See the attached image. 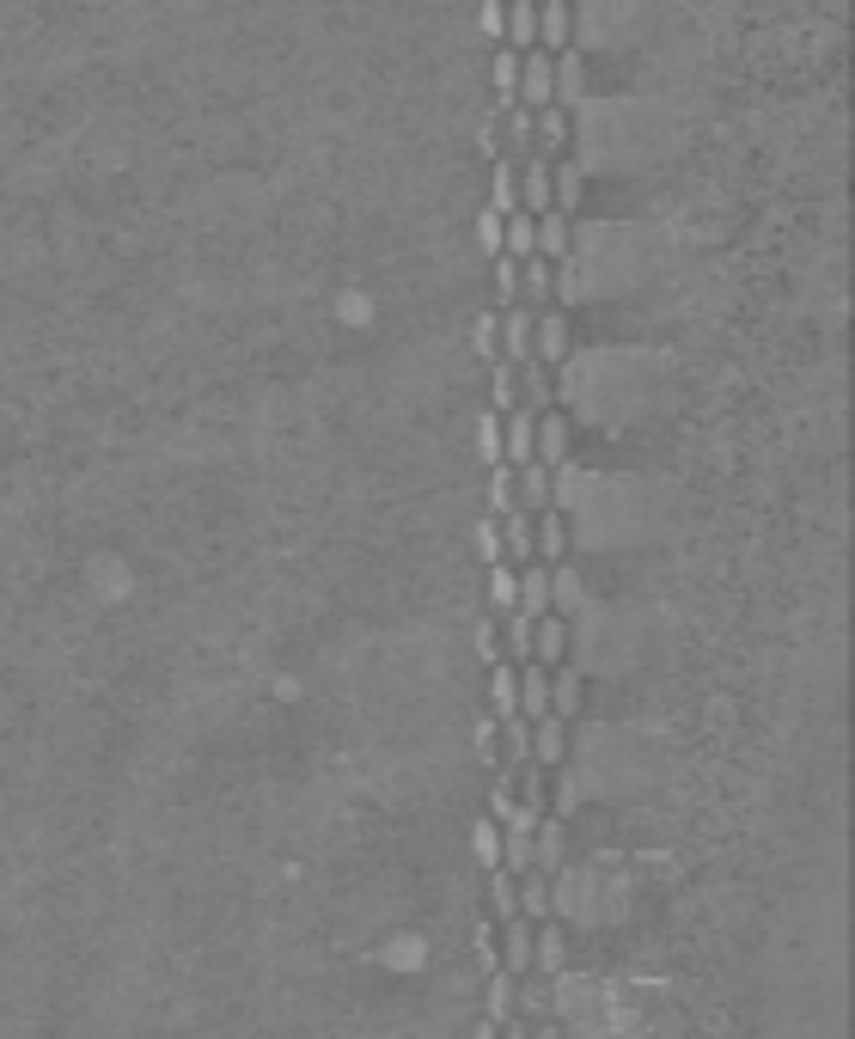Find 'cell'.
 <instances>
[{"label":"cell","instance_id":"18","mask_svg":"<svg viewBox=\"0 0 855 1039\" xmlns=\"http://www.w3.org/2000/svg\"><path fill=\"white\" fill-rule=\"evenodd\" d=\"M489 209L495 214L520 209V159H495V166H489Z\"/></svg>","mask_w":855,"mask_h":1039},{"label":"cell","instance_id":"19","mask_svg":"<svg viewBox=\"0 0 855 1039\" xmlns=\"http://www.w3.org/2000/svg\"><path fill=\"white\" fill-rule=\"evenodd\" d=\"M501 43L538 50V0H507V31H501Z\"/></svg>","mask_w":855,"mask_h":1039},{"label":"cell","instance_id":"9","mask_svg":"<svg viewBox=\"0 0 855 1039\" xmlns=\"http://www.w3.org/2000/svg\"><path fill=\"white\" fill-rule=\"evenodd\" d=\"M532 556L551 563V569L568 556V520L556 508H538V520H532Z\"/></svg>","mask_w":855,"mask_h":1039},{"label":"cell","instance_id":"35","mask_svg":"<svg viewBox=\"0 0 855 1039\" xmlns=\"http://www.w3.org/2000/svg\"><path fill=\"white\" fill-rule=\"evenodd\" d=\"M489 264H495V300H501V306H520V257L495 251Z\"/></svg>","mask_w":855,"mask_h":1039},{"label":"cell","instance_id":"2","mask_svg":"<svg viewBox=\"0 0 855 1039\" xmlns=\"http://www.w3.org/2000/svg\"><path fill=\"white\" fill-rule=\"evenodd\" d=\"M568 441H575V428H568L563 410H556V404H551V410H538V428H532V459L556 471V465L568 459Z\"/></svg>","mask_w":855,"mask_h":1039},{"label":"cell","instance_id":"21","mask_svg":"<svg viewBox=\"0 0 855 1039\" xmlns=\"http://www.w3.org/2000/svg\"><path fill=\"white\" fill-rule=\"evenodd\" d=\"M532 245H538V214H526V209L501 214V251L507 257H532Z\"/></svg>","mask_w":855,"mask_h":1039},{"label":"cell","instance_id":"47","mask_svg":"<svg viewBox=\"0 0 855 1039\" xmlns=\"http://www.w3.org/2000/svg\"><path fill=\"white\" fill-rule=\"evenodd\" d=\"M477 752L495 764V715H489V722H477Z\"/></svg>","mask_w":855,"mask_h":1039},{"label":"cell","instance_id":"10","mask_svg":"<svg viewBox=\"0 0 855 1039\" xmlns=\"http://www.w3.org/2000/svg\"><path fill=\"white\" fill-rule=\"evenodd\" d=\"M580 197H587V166L580 159H551V209L575 214Z\"/></svg>","mask_w":855,"mask_h":1039},{"label":"cell","instance_id":"27","mask_svg":"<svg viewBox=\"0 0 855 1039\" xmlns=\"http://www.w3.org/2000/svg\"><path fill=\"white\" fill-rule=\"evenodd\" d=\"M489 918L495 923H507V918H520V881H513L507 869H489Z\"/></svg>","mask_w":855,"mask_h":1039},{"label":"cell","instance_id":"44","mask_svg":"<svg viewBox=\"0 0 855 1039\" xmlns=\"http://www.w3.org/2000/svg\"><path fill=\"white\" fill-rule=\"evenodd\" d=\"M471 233H477V245H483L489 257H495V251H501V214H495V209H483V214L471 221Z\"/></svg>","mask_w":855,"mask_h":1039},{"label":"cell","instance_id":"22","mask_svg":"<svg viewBox=\"0 0 855 1039\" xmlns=\"http://www.w3.org/2000/svg\"><path fill=\"white\" fill-rule=\"evenodd\" d=\"M513 605H520V569L489 563V618H507Z\"/></svg>","mask_w":855,"mask_h":1039},{"label":"cell","instance_id":"39","mask_svg":"<svg viewBox=\"0 0 855 1039\" xmlns=\"http://www.w3.org/2000/svg\"><path fill=\"white\" fill-rule=\"evenodd\" d=\"M501 862H507V874H526V869H532V831L507 826V844H501Z\"/></svg>","mask_w":855,"mask_h":1039},{"label":"cell","instance_id":"42","mask_svg":"<svg viewBox=\"0 0 855 1039\" xmlns=\"http://www.w3.org/2000/svg\"><path fill=\"white\" fill-rule=\"evenodd\" d=\"M477 31H483L489 43H501V31H507V0H483V7H477Z\"/></svg>","mask_w":855,"mask_h":1039},{"label":"cell","instance_id":"43","mask_svg":"<svg viewBox=\"0 0 855 1039\" xmlns=\"http://www.w3.org/2000/svg\"><path fill=\"white\" fill-rule=\"evenodd\" d=\"M471 643H477V655H483L489 667H495V660H507V655H501V618H483V624L471 630Z\"/></svg>","mask_w":855,"mask_h":1039},{"label":"cell","instance_id":"23","mask_svg":"<svg viewBox=\"0 0 855 1039\" xmlns=\"http://www.w3.org/2000/svg\"><path fill=\"white\" fill-rule=\"evenodd\" d=\"M489 79H495V98H501L495 110L520 105V98H513V93H520V50H513V43H501V50H495V62H489Z\"/></svg>","mask_w":855,"mask_h":1039},{"label":"cell","instance_id":"30","mask_svg":"<svg viewBox=\"0 0 855 1039\" xmlns=\"http://www.w3.org/2000/svg\"><path fill=\"white\" fill-rule=\"evenodd\" d=\"M507 1009H513V978L495 966V973H483V1021L507 1027Z\"/></svg>","mask_w":855,"mask_h":1039},{"label":"cell","instance_id":"17","mask_svg":"<svg viewBox=\"0 0 855 1039\" xmlns=\"http://www.w3.org/2000/svg\"><path fill=\"white\" fill-rule=\"evenodd\" d=\"M513 489H520V508H526V513L551 508V465H538V459L513 465Z\"/></svg>","mask_w":855,"mask_h":1039},{"label":"cell","instance_id":"15","mask_svg":"<svg viewBox=\"0 0 855 1039\" xmlns=\"http://www.w3.org/2000/svg\"><path fill=\"white\" fill-rule=\"evenodd\" d=\"M568 38H575V7L538 0V50H568Z\"/></svg>","mask_w":855,"mask_h":1039},{"label":"cell","instance_id":"40","mask_svg":"<svg viewBox=\"0 0 855 1039\" xmlns=\"http://www.w3.org/2000/svg\"><path fill=\"white\" fill-rule=\"evenodd\" d=\"M471 544H477V556H483V563H501V520H495V513H483V520H477Z\"/></svg>","mask_w":855,"mask_h":1039},{"label":"cell","instance_id":"16","mask_svg":"<svg viewBox=\"0 0 855 1039\" xmlns=\"http://www.w3.org/2000/svg\"><path fill=\"white\" fill-rule=\"evenodd\" d=\"M526 618H544L551 612V563H520V605Z\"/></svg>","mask_w":855,"mask_h":1039},{"label":"cell","instance_id":"20","mask_svg":"<svg viewBox=\"0 0 855 1039\" xmlns=\"http://www.w3.org/2000/svg\"><path fill=\"white\" fill-rule=\"evenodd\" d=\"M501 930H507V954H501V966H507V978H526L532 973V918H507Z\"/></svg>","mask_w":855,"mask_h":1039},{"label":"cell","instance_id":"46","mask_svg":"<svg viewBox=\"0 0 855 1039\" xmlns=\"http://www.w3.org/2000/svg\"><path fill=\"white\" fill-rule=\"evenodd\" d=\"M477 966H483V973H495V966H501V942H495V930L477 935Z\"/></svg>","mask_w":855,"mask_h":1039},{"label":"cell","instance_id":"37","mask_svg":"<svg viewBox=\"0 0 855 1039\" xmlns=\"http://www.w3.org/2000/svg\"><path fill=\"white\" fill-rule=\"evenodd\" d=\"M501 624H507V660H513V667L532 660V618H526V612H507Z\"/></svg>","mask_w":855,"mask_h":1039},{"label":"cell","instance_id":"5","mask_svg":"<svg viewBox=\"0 0 855 1039\" xmlns=\"http://www.w3.org/2000/svg\"><path fill=\"white\" fill-rule=\"evenodd\" d=\"M532 306H501V325H495V342L501 349H507V356L501 361H513V368H520V361H532Z\"/></svg>","mask_w":855,"mask_h":1039},{"label":"cell","instance_id":"36","mask_svg":"<svg viewBox=\"0 0 855 1039\" xmlns=\"http://www.w3.org/2000/svg\"><path fill=\"white\" fill-rule=\"evenodd\" d=\"M477 459H483V465H501V416H495V410H483V416H477Z\"/></svg>","mask_w":855,"mask_h":1039},{"label":"cell","instance_id":"8","mask_svg":"<svg viewBox=\"0 0 855 1039\" xmlns=\"http://www.w3.org/2000/svg\"><path fill=\"white\" fill-rule=\"evenodd\" d=\"M563 759H568V722L563 715H538V722H532V764L563 771Z\"/></svg>","mask_w":855,"mask_h":1039},{"label":"cell","instance_id":"3","mask_svg":"<svg viewBox=\"0 0 855 1039\" xmlns=\"http://www.w3.org/2000/svg\"><path fill=\"white\" fill-rule=\"evenodd\" d=\"M532 361H544V368L568 361V318L551 306H538V318H532Z\"/></svg>","mask_w":855,"mask_h":1039},{"label":"cell","instance_id":"34","mask_svg":"<svg viewBox=\"0 0 855 1039\" xmlns=\"http://www.w3.org/2000/svg\"><path fill=\"white\" fill-rule=\"evenodd\" d=\"M501 123H507V147H513L507 159H526L532 153V110L526 105H507V110H501Z\"/></svg>","mask_w":855,"mask_h":1039},{"label":"cell","instance_id":"1","mask_svg":"<svg viewBox=\"0 0 855 1039\" xmlns=\"http://www.w3.org/2000/svg\"><path fill=\"white\" fill-rule=\"evenodd\" d=\"M568 135H575V110H563V105L532 110V153H544V159L568 153Z\"/></svg>","mask_w":855,"mask_h":1039},{"label":"cell","instance_id":"45","mask_svg":"<svg viewBox=\"0 0 855 1039\" xmlns=\"http://www.w3.org/2000/svg\"><path fill=\"white\" fill-rule=\"evenodd\" d=\"M471 844H477V856H483L489 869H495V862H501V838H495V819H477Z\"/></svg>","mask_w":855,"mask_h":1039},{"label":"cell","instance_id":"41","mask_svg":"<svg viewBox=\"0 0 855 1039\" xmlns=\"http://www.w3.org/2000/svg\"><path fill=\"white\" fill-rule=\"evenodd\" d=\"M551 294H556V306H575V300H580V269H575V257H563V264H556Z\"/></svg>","mask_w":855,"mask_h":1039},{"label":"cell","instance_id":"31","mask_svg":"<svg viewBox=\"0 0 855 1039\" xmlns=\"http://www.w3.org/2000/svg\"><path fill=\"white\" fill-rule=\"evenodd\" d=\"M513 881H520V918H551V874L526 869V874H513Z\"/></svg>","mask_w":855,"mask_h":1039},{"label":"cell","instance_id":"25","mask_svg":"<svg viewBox=\"0 0 855 1039\" xmlns=\"http://www.w3.org/2000/svg\"><path fill=\"white\" fill-rule=\"evenodd\" d=\"M520 404V373H513V361H489V410L495 416H507V410Z\"/></svg>","mask_w":855,"mask_h":1039},{"label":"cell","instance_id":"14","mask_svg":"<svg viewBox=\"0 0 855 1039\" xmlns=\"http://www.w3.org/2000/svg\"><path fill=\"white\" fill-rule=\"evenodd\" d=\"M489 715H495V722L520 715V667H513V660H495V667H489Z\"/></svg>","mask_w":855,"mask_h":1039},{"label":"cell","instance_id":"24","mask_svg":"<svg viewBox=\"0 0 855 1039\" xmlns=\"http://www.w3.org/2000/svg\"><path fill=\"white\" fill-rule=\"evenodd\" d=\"M520 306H551V264L544 257H520Z\"/></svg>","mask_w":855,"mask_h":1039},{"label":"cell","instance_id":"6","mask_svg":"<svg viewBox=\"0 0 855 1039\" xmlns=\"http://www.w3.org/2000/svg\"><path fill=\"white\" fill-rule=\"evenodd\" d=\"M513 98L526 110L551 105V50H520V93Z\"/></svg>","mask_w":855,"mask_h":1039},{"label":"cell","instance_id":"32","mask_svg":"<svg viewBox=\"0 0 855 1039\" xmlns=\"http://www.w3.org/2000/svg\"><path fill=\"white\" fill-rule=\"evenodd\" d=\"M513 508H520V489H513V465L501 459V465H489V513L501 520V513H513Z\"/></svg>","mask_w":855,"mask_h":1039},{"label":"cell","instance_id":"13","mask_svg":"<svg viewBox=\"0 0 855 1039\" xmlns=\"http://www.w3.org/2000/svg\"><path fill=\"white\" fill-rule=\"evenodd\" d=\"M520 715L526 722L551 715V667H538V660H520Z\"/></svg>","mask_w":855,"mask_h":1039},{"label":"cell","instance_id":"4","mask_svg":"<svg viewBox=\"0 0 855 1039\" xmlns=\"http://www.w3.org/2000/svg\"><path fill=\"white\" fill-rule=\"evenodd\" d=\"M532 660H538V667H563L568 660V618L556 605L544 618H532Z\"/></svg>","mask_w":855,"mask_h":1039},{"label":"cell","instance_id":"11","mask_svg":"<svg viewBox=\"0 0 855 1039\" xmlns=\"http://www.w3.org/2000/svg\"><path fill=\"white\" fill-rule=\"evenodd\" d=\"M520 209H526V214L551 209V159H544V153L520 159Z\"/></svg>","mask_w":855,"mask_h":1039},{"label":"cell","instance_id":"7","mask_svg":"<svg viewBox=\"0 0 855 1039\" xmlns=\"http://www.w3.org/2000/svg\"><path fill=\"white\" fill-rule=\"evenodd\" d=\"M532 257H544V264H563V257H575V226H568L563 209H544V214H538V245H532Z\"/></svg>","mask_w":855,"mask_h":1039},{"label":"cell","instance_id":"49","mask_svg":"<svg viewBox=\"0 0 855 1039\" xmlns=\"http://www.w3.org/2000/svg\"><path fill=\"white\" fill-rule=\"evenodd\" d=\"M507 1039H532V1033H526V1027H507Z\"/></svg>","mask_w":855,"mask_h":1039},{"label":"cell","instance_id":"26","mask_svg":"<svg viewBox=\"0 0 855 1039\" xmlns=\"http://www.w3.org/2000/svg\"><path fill=\"white\" fill-rule=\"evenodd\" d=\"M520 404L526 410H551L556 397H551V368H544V361H520Z\"/></svg>","mask_w":855,"mask_h":1039},{"label":"cell","instance_id":"12","mask_svg":"<svg viewBox=\"0 0 855 1039\" xmlns=\"http://www.w3.org/2000/svg\"><path fill=\"white\" fill-rule=\"evenodd\" d=\"M532 428H538V410L513 404L507 410V428H501V459H507V465H526L532 459Z\"/></svg>","mask_w":855,"mask_h":1039},{"label":"cell","instance_id":"38","mask_svg":"<svg viewBox=\"0 0 855 1039\" xmlns=\"http://www.w3.org/2000/svg\"><path fill=\"white\" fill-rule=\"evenodd\" d=\"M495 325H501V312H477V325H471V349H477V361H495L501 356V342H495Z\"/></svg>","mask_w":855,"mask_h":1039},{"label":"cell","instance_id":"48","mask_svg":"<svg viewBox=\"0 0 855 1039\" xmlns=\"http://www.w3.org/2000/svg\"><path fill=\"white\" fill-rule=\"evenodd\" d=\"M477 1039H501V1027H495V1021H483V1027H477Z\"/></svg>","mask_w":855,"mask_h":1039},{"label":"cell","instance_id":"29","mask_svg":"<svg viewBox=\"0 0 855 1039\" xmlns=\"http://www.w3.org/2000/svg\"><path fill=\"white\" fill-rule=\"evenodd\" d=\"M495 740H507V764H501V771H520V764H532V722H526V715H507V722H495Z\"/></svg>","mask_w":855,"mask_h":1039},{"label":"cell","instance_id":"50","mask_svg":"<svg viewBox=\"0 0 855 1039\" xmlns=\"http://www.w3.org/2000/svg\"><path fill=\"white\" fill-rule=\"evenodd\" d=\"M532 1039H556V1027H538V1033H532Z\"/></svg>","mask_w":855,"mask_h":1039},{"label":"cell","instance_id":"33","mask_svg":"<svg viewBox=\"0 0 855 1039\" xmlns=\"http://www.w3.org/2000/svg\"><path fill=\"white\" fill-rule=\"evenodd\" d=\"M563 961H568L563 930H532V966H544V973H563Z\"/></svg>","mask_w":855,"mask_h":1039},{"label":"cell","instance_id":"28","mask_svg":"<svg viewBox=\"0 0 855 1039\" xmlns=\"http://www.w3.org/2000/svg\"><path fill=\"white\" fill-rule=\"evenodd\" d=\"M551 715H563V722H568V715H580V672L568 667V660H563V667H551Z\"/></svg>","mask_w":855,"mask_h":1039}]
</instances>
